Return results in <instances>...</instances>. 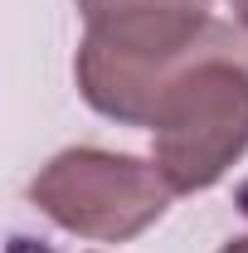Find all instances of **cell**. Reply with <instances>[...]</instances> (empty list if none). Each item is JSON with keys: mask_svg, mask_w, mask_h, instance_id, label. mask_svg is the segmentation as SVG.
Wrapping results in <instances>:
<instances>
[{"mask_svg": "<svg viewBox=\"0 0 248 253\" xmlns=\"http://www.w3.org/2000/svg\"><path fill=\"white\" fill-rule=\"evenodd\" d=\"M78 88L112 122L151 126L156 102L190 63L244 39L209 20V0H78Z\"/></svg>", "mask_w": 248, "mask_h": 253, "instance_id": "6da1fadb", "label": "cell"}, {"mask_svg": "<svg viewBox=\"0 0 248 253\" xmlns=\"http://www.w3.org/2000/svg\"><path fill=\"white\" fill-rule=\"evenodd\" d=\"M156 166L175 195L209 190L248 151V54L219 49L190 63L156 102Z\"/></svg>", "mask_w": 248, "mask_h": 253, "instance_id": "7a4b0ae2", "label": "cell"}, {"mask_svg": "<svg viewBox=\"0 0 248 253\" xmlns=\"http://www.w3.org/2000/svg\"><path fill=\"white\" fill-rule=\"evenodd\" d=\"M170 180L161 166H146L136 156L97 151V146H73L59 151L39 175L30 180V200L39 214L97 244H122L136 239L146 224H156L170 205Z\"/></svg>", "mask_w": 248, "mask_h": 253, "instance_id": "3957f363", "label": "cell"}, {"mask_svg": "<svg viewBox=\"0 0 248 253\" xmlns=\"http://www.w3.org/2000/svg\"><path fill=\"white\" fill-rule=\"evenodd\" d=\"M229 10H234V20L248 30V0H229Z\"/></svg>", "mask_w": 248, "mask_h": 253, "instance_id": "277c9868", "label": "cell"}, {"mask_svg": "<svg viewBox=\"0 0 248 253\" xmlns=\"http://www.w3.org/2000/svg\"><path fill=\"white\" fill-rule=\"evenodd\" d=\"M219 253H248V234H239V239H229Z\"/></svg>", "mask_w": 248, "mask_h": 253, "instance_id": "5b68a950", "label": "cell"}]
</instances>
